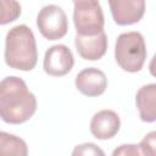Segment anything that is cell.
Here are the masks:
<instances>
[{"label": "cell", "mask_w": 156, "mask_h": 156, "mask_svg": "<svg viewBox=\"0 0 156 156\" xmlns=\"http://www.w3.org/2000/svg\"><path fill=\"white\" fill-rule=\"evenodd\" d=\"M37 111V98L28 90L26 82L16 76L5 77L0 83V116L10 124L30 119Z\"/></svg>", "instance_id": "1"}, {"label": "cell", "mask_w": 156, "mask_h": 156, "mask_svg": "<svg viewBox=\"0 0 156 156\" xmlns=\"http://www.w3.org/2000/svg\"><path fill=\"white\" fill-rule=\"evenodd\" d=\"M5 62L20 71H32L38 61L35 37L26 24L12 27L5 38Z\"/></svg>", "instance_id": "2"}, {"label": "cell", "mask_w": 156, "mask_h": 156, "mask_svg": "<svg viewBox=\"0 0 156 156\" xmlns=\"http://www.w3.org/2000/svg\"><path fill=\"white\" fill-rule=\"evenodd\" d=\"M115 58L123 71L130 73L139 72L146 58V45L143 34L139 32L119 34L116 40Z\"/></svg>", "instance_id": "3"}, {"label": "cell", "mask_w": 156, "mask_h": 156, "mask_svg": "<svg viewBox=\"0 0 156 156\" xmlns=\"http://www.w3.org/2000/svg\"><path fill=\"white\" fill-rule=\"evenodd\" d=\"M73 5V22L77 35L93 37L104 32L105 18L99 1L78 0Z\"/></svg>", "instance_id": "4"}, {"label": "cell", "mask_w": 156, "mask_h": 156, "mask_svg": "<svg viewBox=\"0 0 156 156\" xmlns=\"http://www.w3.org/2000/svg\"><path fill=\"white\" fill-rule=\"evenodd\" d=\"M37 27L48 40H57L66 35L68 22L65 11L57 5L44 6L37 16Z\"/></svg>", "instance_id": "5"}, {"label": "cell", "mask_w": 156, "mask_h": 156, "mask_svg": "<svg viewBox=\"0 0 156 156\" xmlns=\"http://www.w3.org/2000/svg\"><path fill=\"white\" fill-rule=\"evenodd\" d=\"M74 65V57L69 48L63 44L50 46L44 55V71L52 77H61L71 72Z\"/></svg>", "instance_id": "6"}, {"label": "cell", "mask_w": 156, "mask_h": 156, "mask_svg": "<svg viewBox=\"0 0 156 156\" xmlns=\"http://www.w3.org/2000/svg\"><path fill=\"white\" fill-rule=\"evenodd\" d=\"M113 21L119 26H129L139 22L145 12L144 0H110Z\"/></svg>", "instance_id": "7"}, {"label": "cell", "mask_w": 156, "mask_h": 156, "mask_svg": "<svg viewBox=\"0 0 156 156\" xmlns=\"http://www.w3.org/2000/svg\"><path fill=\"white\" fill-rule=\"evenodd\" d=\"M74 84L83 95L94 98L105 93L107 88V78L101 69L88 67L76 76Z\"/></svg>", "instance_id": "8"}, {"label": "cell", "mask_w": 156, "mask_h": 156, "mask_svg": "<svg viewBox=\"0 0 156 156\" xmlns=\"http://www.w3.org/2000/svg\"><path fill=\"white\" fill-rule=\"evenodd\" d=\"M121 127L119 116L112 110H101L96 112L90 121V132L94 138L106 140L113 138Z\"/></svg>", "instance_id": "9"}, {"label": "cell", "mask_w": 156, "mask_h": 156, "mask_svg": "<svg viewBox=\"0 0 156 156\" xmlns=\"http://www.w3.org/2000/svg\"><path fill=\"white\" fill-rule=\"evenodd\" d=\"M74 45L82 58L88 61H96L100 60L106 54L107 35L105 32L93 37L76 35Z\"/></svg>", "instance_id": "10"}, {"label": "cell", "mask_w": 156, "mask_h": 156, "mask_svg": "<svg viewBox=\"0 0 156 156\" xmlns=\"http://www.w3.org/2000/svg\"><path fill=\"white\" fill-rule=\"evenodd\" d=\"M135 104L143 122H156V83L139 88L135 95Z\"/></svg>", "instance_id": "11"}, {"label": "cell", "mask_w": 156, "mask_h": 156, "mask_svg": "<svg viewBox=\"0 0 156 156\" xmlns=\"http://www.w3.org/2000/svg\"><path fill=\"white\" fill-rule=\"evenodd\" d=\"M0 156H28V146L22 138L6 132H1Z\"/></svg>", "instance_id": "12"}, {"label": "cell", "mask_w": 156, "mask_h": 156, "mask_svg": "<svg viewBox=\"0 0 156 156\" xmlns=\"http://www.w3.org/2000/svg\"><path fill=\"white\" fill-rule=\"evenodd\" d=\"M0 6H1V17H0L1 24H7L10 22H13L21 15V5L17 1L1 0Z\"/></svg>", "instance_id": "13"}, {"label": "cell", "mask_w": 156, "mask_h": 156, "mask_svg": "<svg viewBox=\"0 0 156 156\" xmlns=\"http://www.w3.org/2000/svg\"><path fill=\"white\" fill-rule=\"evenodd\" d=\"M71 156H106L104 150L94 143H83L74 146Z\"/></svg>", "instance_id": "14"}, {"label": "cell", "mask_w": 156, "mask_h": 156, "mask_svg": "<svg viewBox=\"0 0 156 156\" xmlns=\"http://www.w3.org/2000/svg\"><path fill=\"white\" fill-rule=\"evenodd\" d=\"M111 156H145L139 144H122L117 146Z\"/></svg>", "instance_id": "15"}, {"label": "cell", "mask_w": 156, "mask_h": 156, "mask_svg": "<svg viewBox=\"0 0 156 156\" xmlns=\"http://www.w3.org/2000/svg\"><path fill=\"white\" fill-rule=\"evenodd\" d=\"M145 156H156V130L149 132L139 143Z\"/></svg>", "instance_id": "16"}, {"label": "cell", "mask_w": 156, "mask_h": 156, "mask_svg": "<svg viewBox=\"0 0 156 156\" xmlns=\"http://www.w3.org/2000/svg\"><path fill=\"white\" fill-rule=\"evenodd\" d=\"M149 71H150L151 76L156 77V54L152 56V58H151V61L149 63Z\"/></svg>", "instance_id": "17"}]
</instances>
